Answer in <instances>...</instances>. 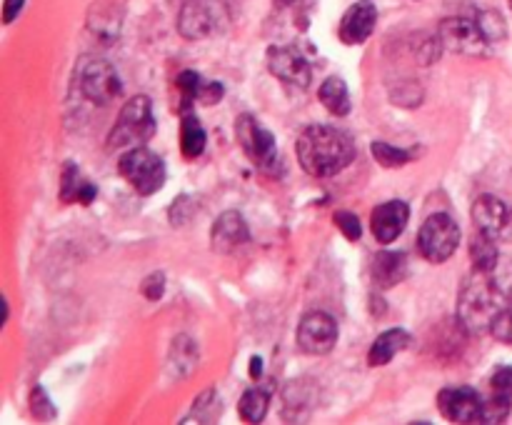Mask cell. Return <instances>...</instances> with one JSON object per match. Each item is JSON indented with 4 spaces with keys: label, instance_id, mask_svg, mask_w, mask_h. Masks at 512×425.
<instances>
[{
    "label": "cell",
    "instance_id": "1",
    "mask_svg": "<svg viewBox=\"0 0 512 425\" xmlns=\"http://www.w3.org/2000/svg\"><path fill=\"white\" fill-rule=\"evenodd\" d=\"M300 165L313 178H330L355 160V143L348 133L333 125H308L295 143Z\"/></svg>",
    "mask_w": 512,
    "mask_h": 425
},
{
    "label": "cell",
    "instance_id": "2",
    "mask_svg": "<svg viewBox=\"0 0 512 425\" xmlns=\"http://www.w3.org/2000/svg\"><path fill=\"white\" fill-rule=\"evenodd\" d=\"M505 305H508V298H505L503 288L493 278V273L475 270L473 278L460 290L458 318L463 320L470 333H485V330L493 328L495 318Z\"/></svg>",
    "mask_w": 512,
    "mask_h": 425
},
{
    "label": "cell",
    "instance_id": "3",
    "mask_svg": "<svg viewBox=\"0 0 512 425\" xmlns=\"http://www.w3.org/2000/svg\"><path fill=\"white\" fill-rule=\"evenodd\" d=\"M233 0H185L178 15V30L188 40L218 35L233 23Z\"/></svg>",
    "mask_w": 512,
    "mask_h": 425
},
{
    "label": "cell",
    "instance_id": "4",
    "mask_svg": "<svg viewBox=\"0 0 512 425\" xmlns=\"http://www.w3.org/2000/svg\"><path fill=\"white\" fill-rule=\"evenodd\" d=\"M155 133V118L150 100L145 95L128 100L120 110L118 120H115L113 130H110L108 148L110 150H130L145 145Z\"/></svg>",
    "mask_w": 512,
    "mask_h": 425
},
{
    "label": "cell",
    "instance_id": "5",
    "mask_svg": "<svg viewBox=\"0 0 512 425\" xmlns=\"http://www.w3.org/2000/svg\"><path fill=\"white\" fill-rule=\"evenodd\" d=\"M118 170L125 180L135 188L138 195H153L165 185V163L158 153L145 145L130 148L120 155Z\"/></svg>",
    "mask_w": 512,
    "mask_h": 425
},
{
    "label": "cell",
    "instance_id": "6",
    "mask_svg": "<svg viewBox=\"0 0 512 425\" xmlns=\"http://www.w3.org/2000/svg\"><path fill=\"white\" fill-rule=\"evenodd\" d=\"M460 245V225L453 215L433 213L423 223L418 235V250L428 263H445Z\"/></svg>",
    "mask_w": 512,
    "mask_h": 425
},
{
    "label": "cell",
    "instance_id": "7",
    "mask_svg": "<svg viewBox=\"0 0 512 425\" xmlns=\"http://www.w3.org/2000/svg\"><path fill=\"white\" fill-rule=\"evenodd\" d=\"M235 138H238L240 148L245 150L250 160L258 165L260 170L268 173H278L280 158L278 148H275V138L253 118L250 113H243L235 120Z\"/></svg>",
    "mask_w": 512,
    "mask_h": 425
},
{
    "label": "cell",
    "instance_id": "8",
    "mask_svg": "<svg viewBox=\"0 0 512 425\" xmlns=\"http://www.w3.org/2000/svg\"><path fill=\"white\" fill-rule=\"evenodd\" d=\"M78 85L85 100L93 105H110L120 93H123V83H120L118 73L113 65L103 58L85 60L78 70Z\"/></svg>",
    "mask_w": 512,
    "mask_h": 425
},
{
    "label": "cell",
    "instance_id": "9",
    "mask_svg": "<svg viewBox=\"0 0 512 425\" xmlns=\"http://www.w3.org/2000/svg\"><path fill=\"white\" fill-rule=\"evenodd\" d=\"M440 40H443V45L448 50L463 55H483L490 45L478 15L475 18L455 15V18L443 20V25H440Z\"/></svg>",
    "mask_w": 512,
    "mask_h": 425
},
{
    "label": "cell",
    "instance_id": "10",
    "mask_svg": "<svg viewBox=\"0 0 512 425\" xmlns=\"http://www.w3.org/2000/svg\"><path fill=\"white\" fill-rule=\"evenodd\" d=\"M338 343V323L323 310H310L298 325V345L308 355H325Z\"/></svg>",
    "mask_w": 512,
    "mask_h": 425
},
{
    "label": "cell",
    "instance_id": "11",
    "mask_svg": "<svg viewBox=\"0 0 512 425\" xmlns=\"http://www.w3.org/2000/svg\"><path fill=\"white\" fill-rule=\"evenodd\" d=\"M268 68L275 78L293 85V88H308L310 80H313V70H310V63L305 60V55L298 48H290V45H283V48L275 45V48H270Z\"/></svg>",
    "mask_w": 512,
    "mask_h": 425
},
{
    "label": "cell",
    "instance_id": "12",
    "mask_svg": "<svg viewBox=\"0 0 512 425\" xmlns=\"http://www.w3.org/2000/svg\"><path fill=\"white\" fill-rule=\"evenodd\" d=\"M438 408L450 423H475L480 420L483 398L473 388H445L438 393Z\"/></svg>",
    "mask_w": 512,
    "mask_h": 425
},
{
    "label": "cell",
    "instance_id": "13",
    "mask_svg": "<svg viewBox=\"0 0 512 425\" xmlns=\"http://www.w3.org/2000/svg\"><path fill=\"white\" fill-rule=\"evenodd\" d=\"M410 220V208L403 200H388V203L378 205L373 210V220H370V228H373L375 240L383 245H390L393 240L400 238V233L405 230Z\"/></svg>",
    "mask_w": 512,
    "mask_h": 425
},
{
    "label": "cell",
    "instance_id": "14",
    "mask_svg": "<svg viewBox=\"0 0 512 425\" xmlns=\"http://www.w3.org/2000/svg\"><path fill=\"white\" fill-rule=\"evenodd\" d=\"M378 23V10L370 0H360V3L350 5L348 13L340 20V40L348 45H360L370 38Z\"/></svg>",
    "mask_w": 512,
    "mask_h": 425
},
{
    "label": "cell",
    "instance_id": "15",
    "mask_svg": "<svg viewBox=\"0 0 512 425\" xmlns=\"http://www.w3.org/2000/svg\"><path fill=\"white\" fill-rule=\"evenodd\" d=\"M250 240V228L245 223V218L235 210L220 215L213 225V233H210V243H213L215 253H235L240 245H245Z\"/></svg>",
    "mask_w": 512,
    "mask_h": 425
},
{
    "label": "cell",
    "instance_id": "16",
    "mask_svg": "<svg viewBox=\"0 0 512 425\" xmlns=\"http://www.w3.org/2000/svg\"><path fill=\"white\" fill-rule=\"evenodd\" d=\"M408 255L403 250H380L370 258V280H373L378 288H393V285L403 283L408 278Z\"/></svg>",
    "mask_w": 512,
    "mask_h": 425
},
{
    "label": "cell",
    "instance_id": "17",
    "mask_svg": "<svg viewBox=\"0 0 512 425\" xmlns=\"http://www.w3.org/2000/svg\"><path fill=\"white\" fill-rule=\"evenodd\" d=\"M508 208L500 198L495 195H483V198L475 200L473 205V225L478 233L490 235V238H498L500 233L508 225Z\"/></svg>",
    "mask_w": 512,
    "mask_h": 425
},
{
    "label": "cell",
    "instance_id": "18",
    "mask_svg": "<svg viewBox=\"0 0 512 425\" xmlns=\"http://www.w3.org/2000/svg\"><path fill=\"white\" fill-rule=\"evenodd\" d=\"M88 23L95 30V35L113 40L123 25V0H95Z\"/></svg>",
    "mask_w": 512,
    "mask_h": 425
},
{
    "label": "cell",
    "instance_id": "19",
    "mask_svg": "<svg viewBox=\"0 0 512 425\" xmlns=\"http://www.w3.org/2000/svg\"><path fill=\"white\" fill-rule=\"evenodd\" d=\"M408 345H410V333H408V330H400V328L385 330V333L380 335L378 340H375L373 348H370L368 363L373 365V368H380V365H388L390 360H393L398 353H403V350L408 348Z\"/></svg>",
    "mask_w": 512,
    "mask_h": 425
},
{
    "label": "cell",
    "instance_id": "20",
    "mask_svg": "<svg viewBox=\"0 0 512 425\" xmlns=\"http://www.w3.org/2000/svg\"><path fill=\"white\" fill-rule=\"evenodd\" d=\"M320 103L330 110L333 115H348L350 113V93H348V83L338 75L325 80L320 85V93H318Z\"/></svg>",
    "mask_w": 512,
    "mask_h": 425
},
{
    "label": "cell",
    "instance_id": "21",
    "mask_svg": "<svg viewBox=\"0 0 512 425\" xmlns=\"http://www.w3.org/2000/svg\"><path fill=\"white\" fill-rule=\"evenodd\" d=\"M205 145H208L205 128L193 113H185L183 125H180V148H183L185 158H198V155H203Z\"/></svg>",
    "mask_w": 512,
    "mask_h": 425
},
{
    "label": "cell",
    "instance_id": "22",
    "mask_svg": "<svg viewBox=\"0 0 512 425\" xmlns=\"http://www.w3.org/2000/svg\"><path fill=\"white\" fill-rule=\"evenodd\" d=\"M498 245L495 238L485 233H475L473 243H470V260H473V268L478 273H495L498 268Z\"/></svg>",
    "mask_w": 512,
    "mask_h": 425
},
{
    "label": "cell",
    "instance_id": "23",
    "mask_svg": "<svg viewBox=\"0 0 512 425\" xmlns=\"http://www.w3.org/2000/svg\"><path fill=\"white\" fill-rule=\"evenodd\" d=\"M270 393L263 388H248L238 403V413L245 423H260L268 413Z\"/></svg>",
    "mask_w": 512,
    "mask_h": 425
},
{
    "label": "cell",
    "instance_id": "24",
    "mask_svg": "<svg viewBox=\"0 0 512 425\" xmlns=\"http://www.w3.org/2000/svg\"><path fill=\"white\" fill-rule=\"evenodd\" d=\"M83 175H80L78 165L75 163H65L63 165V175H60V200L63 203H73L78 200L80 188H83Z\"/></svg>",
    "mask_w": 512,
    "mask_h": 425
},
{
    "label": "cell",
    "instance_id": "25",
    "mask_svg": "<svg viewBox=\"0 0 512 425\" xmlns=\"http://www.w3.org/2000/svg\"><path fill=\"white\" fill-rule=\"evenodd\" d=\"M510 408H512V400L493 393L488 400H483L480 423H503V420L510 415Z\"/></svg>",
    "mask_w": 512,
    "mask_h": 425
},
{
    "label": "cell",
    "instance_id": "26",
    "mask_svg": "<svg viewBox=\"0 0 512 425\" xmlns=\"http://www.w3.org/2000/svg\"><path fill=\"white\" fill-rule=\"evenodd\" d=\"M373 158L378 160L383 168H400V165L408 163L413 155L408 150H400L390 143H373Z\"/></svg>",
    "mask_w": 512,
    "mask_h": 425
},
{
    "label": "cell",
    "instance_id": "27",
    "mask_svg": "<svg viewBox=\"0 0 512 425\" xmlns=\"http://www.w3.org/2000/svg\"><path fill=\"white\" fill-rule=\"evenodd\" d=\"M333 220L340 228V233H343L348 240L363 238V223H360V218L355 213H350V210H340V213H335Z\"/></svg>",
    "mask_w": 512,
    "mask_h": 425
},
{
    "label": "cell",
    "instance_id": "28",
    "mask_svg": "<svg viewBox=\"0 0 512 425\" xmlns=\"http://www.w3.org/2000/svg\"><path fill=\"white\" fill-rule=\"evenodd\" d=\"M30 410H33V415L38 420H53L55 418V405L50 403L48 393H45V388H33V393H30Z\"/></svg>",
    "mask_w": 512,
    "mask_h": 425
},
{
    "label": "cell",
    "instance_id": "29",
    "mask_svg": "<svg viewBox=\"0 0 512 425\" xmlns=\"http://www.w3.org/2000/svg\"><path fill=\"white\" fill-rule=\"evenodd\" d=\"M490 330H493L495 338L512 345V303H508L503 310H500V315L495 318L493 328H490Z\"/></svg>",
    "mask_w": 512,
    "mask_h": 425
},
{
    "label": "cell",
    "instance_id": "30",
    "mask_svg": "<svg viewBox=\"0 0 512 425\" xmlns=\"http://www.w3.org/2000/svg\"><path fill=\"white\" fill-rule=\"evenodd\" d=\"M490 388H493V393L512 400V365H503V368L495 370L493 378H490Z\"/></svg>",
    "mask_w": 512,
    "mask_h": 425
},
{
    "label": "cell",
    "instance_id": "31",
    "mask_svg": "<svg viewBox=\"0 0 512 425\" xmlns=\"http://www.w3.org/2000/svg\"><path fill=\"white\" fill-rule=\"evenodd\" d=\"M140 290H143V295L148 300H160L163 298V290H165V275L150 273L148 278L143 280V285H140Z\"/></svg>",
    "mask_w": 512,
    "mask_h": 425
},
{
    "label": "cell",
    "instance_id": "32",
    "mask_svg": "<svg viewBox=\"0 0 512 425\" xmlns=\"http://www.w3.org/2000/svg\"><path fill=\"white\" fill-rule=\"evenodd\" d=\"M225 95V88L220 83H215V80H203V88H200L198 93V100L203 105H215L220 103Z\"/></svg>",
    "mask_w": 512,
    "mask_h": 425
},
{
    "label": "cell",
    "instance_id": "33",
    "mask_svg": "<svg viewBox=\"0 0 512 425\" xmlns=\"http://www.w3.org/2000/svg\"><path fill=\"white\" fill-rule=\"evenodd\" d=\"M25 0H5L3 3V20L5 23H13L15 18H18V13L23 10Z\"/></svg>",
    "mask_w": 512,
    "mask_h": 425
},
{
    "label": "cell",
    "instance_id": "34",
    "mask_svg": "<svg viewBox=\"0 0 512 425\" xmlns=\"http://www.w3.org/2000/svg\"><path fill=\"white\" fill-rule=\"evenodd\" d=\"M95 193H98V190H95V185L85 180L83 188H80V193H78V203L80 205H90L95 200Z\"/></svg>",
    "mask_w": 512,
    "mask_h": 425
},
{
    "label": "cell",
    "instance_id": "35",
    "mask_svg": "<svg viewBox=\"0 0 512 425\" xmlns=\"http://www.w3.org/2000/svg\"><path fill=\"white\" fill-rule=\"evenodd\" d=\"M260 375H263V360H260L258 355H255V358H250V378L258 380Z\"/></svg>",
    "mask_w": 512,
    "mask_h": 425
},
{
    "label": "cell",
    "instance_id": "36",
    "mask_svg": "<svg viewBox=\"0 0 512 425\" xmlns=\"http://www.w3.org/2000/svg\"><path fill=\"white\" fill-rule=\"evenodd\" d=\"M293 3H298V0H275V5H280V8H288Z\"/></svg>",
    "mask_w": 512,
    "mask_h": 425
},
{
    "label": "cell",
    "instance_id": "37",
    "mask_svg": "<svg viewBox=\"0 0 512 425\" xmlns=\"http://www.w3.org/2000/svg\"><path fill=\"white\" fill-rule=\"evenodd\" d=\"M510 8H512V0H510Z\"/></svg>",
    "mask_w": 512,
    "mask_h": 425
}]
</instances>
